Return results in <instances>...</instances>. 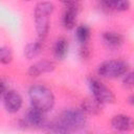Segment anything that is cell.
I'll return each instance as SVG.
<instances>
[{
  "instance_id": "2e32d148",
  "label": "cell",
  "mask_w": 134,
  "mask_h": 134,
  "mask_svg": "<svg viewBox=\"0 0 134 134\" xmlns=\"http://www.w3.org/2000/svg\"><path fill=\"white\" fill-rule=\"evenodd\" d=\"M75 38L82 45L87 44L90 39V28L85 24L79 25L75 29Z\"/></svg>"
},
{
  "instance_id": "ac0fdd59",
  "label": "cell",
  "mask_w": 134,
  "mask_h": 134,
  "mask_svg": "<svg viewBox=\"0 0 134 134\" xmlns=\"http://www.w3.org/2000/svg\"><path fill=\"white\" fill-rule=\"evenodd\" d=\"M122 86L127 89L134 88V70L128 71L122 76Z\"/></svg>"
},
{
  "instance_id": "30bf717a",
  "label": "cell",
  "mask_w": 134,
  "mask_h": 134,
  "mask_svg": "<svg viewBox=\"0 0 134 134\" xmlns=\"http://www.w3.org/2000/svg\"><path fill=\"white\" fill-rule=\"evenodd\" d=\"M79 4H73L66 6L63 16H62V24L66 29H72L76 23V17L79 14Z\"/></svg>"
},
{
  "instance_id": "603a6c76",
  "label": "cell",
  "mask_w": 134,
  "mask_h": 134,
  "mask_svg": "<svg viewBox=\"0 0 134 134\" xmlns=\"http://www.w3.org/2000/svg\"><path fill=\"white\" fill-rule=\"evenodd\" d=\"M24 1H30V0H24Z\"/></svg>"
},
{
  "instance_id": "44dd1931",
  "label": "cell",
  "mask_w": 134,
  "mask_h": 134,
  "mask_svg": "<svg viewBox=\"0 0 134 134\" xmlns=\"http://www.w3.org/2000/svg\"><path fill=\"white\" fill-rule=\"evenodd\" d=\"M0 85H1V94H3L4 92H6L8 90V87L6 86V83L4 82V80L0 81Z\"/></svg>"
},
{
  "instance_id": "3957f363",
  "label": "cell",
  "mask_w": 134,
  "mask_h": 134,
  "mask_svg": "<svg viewBox=\"0 0 134 134\" xmlns=\"http://www.w3.org/2000/svg\"><path fill=\"white\" fill-rule=\"evenodd\" d=\"M59 122L67 130L68 133L83 129L87 124V115L81 109H65L58 117Z\"/></svg>"
},
{
  "instance_id": "8fae6325",
  "label": "cell",
  "mask_w": 134,
  "mask_h": 134,
  "mask_svg": "<svg viewBox=\"0 0 134 134\" xmlns=\"http://www.w3.org/2000/svg\"><path fill=\"white\" fill-rule=\"evenodd\" d=\"M102 39L104 44L110 49L119 48L124 43V38L121 35L114 31H105L102 35Z\"/></svg>"
},
{
  "instance_id": "7a4b0ae2",
  "label": "cell",
  "mask_w": 134,
  "mask_h": 134,
  "mask_svg": "<svg viewBox=\"0 0 134 134\" xmlns=\"http://www.w3.org/2000/svg\"><path fill=\"white\" fill-rule=\"evenodd\" d=\"M54 10V5L49 1H41L37 3L34 12V20L36 32L39 40L44 41L49 30L50 16Z\"/></svg>"
},
{
  "instance_id": "277c9868",
  "label": "cell",
  "mask_w": 134,
  "mask_h": 134,
  "mask_svg": "<svg viewBox=\"0 0 134 134\" xmlns=\"http://www.w3.org/2000/svg\"><path fill=\"white\" fill-rule=\"evenodd\" d=\"M97 74L104 79H117L129 71V65L122 60H108L97 67Z\"/></svg>"
},
{
  "instance_id": "d6986e66",
  "label": "cell",
  "mask_w": 134,
  "mask_h": 134,
  "mask_svg": "<svg viewBox=\"0 0 134 134\" xmlns=\"http://www.w3.org/2000/svg\"><path fill=\"white\" fill-rule=\"evenodd\" d=\"M79 54H80V58L83 60H87L90 57V50H89V47L87 46V44H84L80 47Z\"/></svg>"
},
{
  "instance_id": "7402d4cb",
  "label": "cell",
  "mask_w": 134,
  "mask_h": 134,
  "mask_svg": "<svg viewBox=\"0 0 134 134\" xmlns=\"http://www.w3.org/2000/svg\"><path fill=\"white\" fill-rule=\"evenodd\" d=\"M129 103H130L132 106H134V94L129 97Z\"/></svg>"
},
{
  "instance_id": "e0dca14e",
  "label": "cell",
  "mask_w": 134,
  "mask_h": 134,
  "mask_svg": "<svg viewBox=\"0 0 134 134\" xmlns=\"http://www.w3.org/2000/svg\"><path fill=\"white\" fill-rule=\"evenodd\" d=\"M13 61V51L8 46L0 47V62L2 65H8Z\"/></svg>"
},
{
  "instance_id": "ffe728a7",
  "label": "cell",
  "mask_w": 134,
  "mask_h": 134,
  "mask_svg": "<svg viewBox=\"0 0 134 134\" xmlns=\"http://www.w3.org/2000/svg\"><path fill=\"white\" fill-rule=\"evenodd\" d=\"M65 6H69V5H73V4H77L81 0H60Z\"/></svg>"
},
{
  "instance_id": "6da1fadb",
  "label": "cell",
  "mask_w": 134,
  "mask_h": 134,
  "mask_svg": "<svg viewBox=\"0 0 134 134\" xmlns=\"http://www.w3.org/2000/svg\"><path fill=\"white\" fill-rule=\"evenodd\" d=\"M28 97L32 107L47 113L54 107L55 98L53 92L44 85H32L28 90Z\"/></svg>"
},
{
  "instance_id": "9c48e42d",
  "label": "cell",
  "mask_w": 134,
  "mask_h": 134,
  "mask_svg": "<svg viewBox=\"0 0 134 134\" xmlns=\"http://www.w3.org/2000/svg\"><path fill=\"white\" fill-rule=\"evenodd\" d=\"M54 68H55V65L52 61L42 60V61H38L34 63L32 65H30L27 70V73L31 77H38L42 74L52 72Z\"/></svg>"
},
{
  "instance_id": "4fadbf2b",
  "label": "cell",
  "mask_w": 134,
  "mask_h": 134,
  "mask_svg": "<svg viewBox=\"0 0 134 134\" xmlns=\"http://www.w3.org/2000/svg\"><path fill=\"white\" fill-rule=\"evenodd\" d=\"M100 3L111 10L126 12L130 8V0H99Z\"/></svg>"
},
{
  "instance_id": "ba28073f",
  "label": "cell",
  "mask_w": 134,
  "mask_h": 134,
  "mask_svg": "<svg viewBox=\"0 0 134 134\" xmlns=\"http://www.w3.org/2000/svg\"><path fill=\"white\" fill-rule=\"evenodd\" d=\"M111 127L118 132H130L134 130V118L127 114H116L111 118Z\"/></svg>"
},
{
  "instance_id": "9a60e30c",
  "label": "cell",
  "mask_w": 134,
  "mask_h": 134,
  "mask_svg": "<svg viewBox=\"0 0 134 134\" xmlns=\"http://www.w3.org/2000/svg\"><path fill=\"white\" fill-rule=\"evenodd\" d=\"M69 44L68 41L65 38H60L57 40L54 46H53V53L55 59L58 60H64L68 53Z\"/></svg>"
},
{
  "instance_id": "5bb4252c",
  "label": "cell",
  "mask_w": 134,
  "mask_h": 134,
  "mask_svg": "<svg viewBox=\"0 0 134 134\" xmlns=\"http://www.w3.org/2000/svg\"><path fill=\"white\" fill-rule=\"evenodd\" d=\"M43 46V41L37 39V41L35 42H29L25 45L24 47V55L27 60H32L35 59L37 55H39V53L41 52Z\"/></svg>"
},
{
  "instance_id": "5b68a950",
  "label": "cell",
  "mask_w": 134,
  "mask_h": 134,
  "mask_svg": "<svg viewBox=\"0 0 134 134\" xmlns=\"http://www.w3.org/2000/svg\"><path fill=\"white\" fill-rule=\"evenodd\" d=\"M88 86L92 93V97L100 104L107 105L113 104L115 102V94L113 93V91L97 79L90 77L88 80Z\"/></svg>"
},
{
  "instance_id": "7c38bea8",
  "label": "cell",
  "mask_w": 134,
  "mask_h": 134,
  "mask_svg": "<svg viewBox=\"0 0 134 134\" xmlns=\"http://www.w3.org/2000/svg\"><path fill=\"white\" fill-rule=\"evenodd\" d=\"M102 106L99 102H97L95 98H87L82 102L80 109L86 114V115H97L102 111Z\"/></svg>"
},
{
  "instance_id": "52a82bcc",
  "label": "cell",
  "mask_w": 134,
  "mask_h": 134,
  "mask_svg": "<svg viewBox=\"0 0 134 134\" xmlns=\"http://www.w3.org/2000/svg\"><path fill=\"white\" fill-rule=\"evenodd\" d=\"M1 97H2L3 107L6 110V112L14 114L17 113L22 108L23 98L18 91L8 89L6 92L1 94Z\"/></svg>"
},
{
  "instance_id": "8992f818",
  "label": "cell",
  "mask_w": 134,
  "mask_h": 134,
  "mask_svg": "<svg viewBox=\"0 0 134 134\" xmlns=\"http://www.w3.org/2000/svg\"><path fill=\"white\" fill-rule=\"evenodd\" d=\"M46 124L45 112L32 106L26 111L23 119L20 120V125L25 126V128H44Z\"/></svg>"
}]
</instances>
